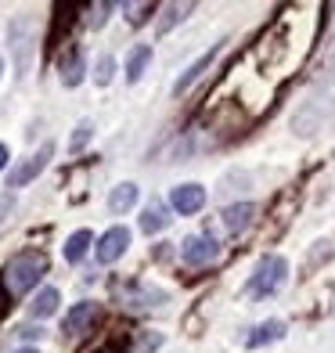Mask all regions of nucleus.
<instances>
[{
  "label": "nucleus",
  "mask_w": 335,
  "mask_h": 353,
  "mask_svg": "<svg viewBox=\"0 0 335 353\" xmlns=\"http://www.w3.org/2000/svg\"><path fill=\"white\" fill-rule=\"evenodd\" d=\"M278 339H285V321H263V325L252 328V335L245 339V346H249V350H260V346L278 343Z\"/></svg>",
  "instance_id": "8"
},
{
  "label": "nucleus",
  "mask_w": 335,
  "mask_h": 353,
  "mask_svg": "<svg viewBox=\"0 0 335 353\" xmlns=\"http://www.w3.org/2000/svg\"><path fill=\"white\" fill-rule=\"evenodd\" d=\"M148 61H152V47H148V43L134 47V51H130V58H126V79H130V83H137V79L145 76Z\"/></svg>",
  "instance_id": "11"
},
{
  "label": "nucleus",
  "mask_w": 335,
  "mask_h": 353,
  "mask_svg": "<svg viewBox=\"0 0 335 353\" xmlns=\"http://www.w3.org/2000/svg\"><path fill=\"white\" fill-rule=\"evenodd\" d=\"M90 137H94V126H90V123H79V126H76V134H72V144H69V148L79 152L83 144H90Z\"/></svg>",
  "instance_id": "19"
},
{
  "label": "nucleus",
  "mask_w": 335,
  "mask_h": 353,
  "mask_svg": "<svg viewBox=\"0 0 335 353\" xmlns=\"http://www.w3.org/2000/svg\"><path fill=\"white\" fill-rule=\"evenodd\" d=\"M0 76H4V58H0Z\"/></svg>",
  "instance_id": "25"
},
{
  "label": "nucleus",
  "mask_w": 335,
  "mask_h": 353,
  "mask_svg": "<svg viewBox=\"0 0 335 353\" xmlns=\"http://www.w3.org/2000/svg\"><path fill=\"white\" fill-rule=\"evenodd\" d=\"M94 314H98V303H79V307L65 317V325H61V328H65V332H79V328H87L90 325V321H94Z\"/></svg>",
  "instance_id": "14"
},
{
  "label": "nucleus",
  "mask_w": 335,
  "mask_h": 353,
  "mask_svg": "<svg viewBox=\"0 0 335 353\" xmlns=\"http://www.w3.org/2000/svg\"><path fill=\"white\" fill-rule=\"evenodd\" d=\"M137 205V184H119V188H112V195H108V210L116 213V216H123V213H130Z\"/></svg>",
  "instance_id": "9"
},
{
  "label": "nucleus",
  "mask_w": 335,
  "mask_h": 353,
  "mask_svg": "<svg viewBox=\"0 0 335 353\" xmlns=\"http://www.w3.org/2000/svg\"><path fill=\"white\" fill-rule=\"evenodd\" d=\"M170 205L181 216H195L202 205H205V188L202 184H181V188H173L170 191Z\"/></svg>",
  "instance_id": "6"
},
{
  "label": "nucleus",
  "mask_w": 335,
  "mask_h": 353,
  "mask_svg": "<svg viewBox=\"0 0 335 353\" xmlns=\"http://www.w3.org/2000/svg\"><path fill=\"white\" fill-rule=\"evenodd\" d=\"M94 245V234L83 228V231H76V234H69V242H65V260L69 263H79L87 256V249Z\"/></svg>",
  "instance_id": "13"
},
{
  "label": "nucleus",
  "mask_w": 335,
  "mask_h": 353,
  "mask_svg": "<svg viewBox=\"0 0 335 353\" xmlns=\"http://www.w3.org/2000/svg\"><path fill=\"white\" fill-rule=\"evenodd\" d=\"M112 72H116V58H112V54H101L98 58V72H94V83H108V79H112Z\"/></svg>",
  "instance_id": "18"
},
{
  "label": "nucleus",
  "mask_w": 335,
  "mask_h": 353,
  "mask_svg": "<svg viewBox=\"0 0 335 353\" xmlns=\"http://www.w3.org/2000/svg\"><path fill=\"white\" fill-rule=\"evenodd\" d=\"M285 278H289V263H285V256H263V260L256 263V274H252V281H249V292L256 299L274 296L278 288L285 285Z\"/></svg>",
  "instance_id": "2"
},
{
  "label": "nucleus",
  "mask_w": 335,
  "mask_h": 353,
  "mask_svg": "<svg viewBox=\"0 0 335 353\" xmlns=\"http://www.w3.org/2000/svg\"><path fill=\"white\" fill-rule=\"evenodd\" d=\"M58 307H61V292L51 285V288H43V292H37V299L29 303V314L33 317H51Z\"/></svg>",
  "instance_id": "10"
},
{
  "label": "nucleus",
  "mask_w": 335,
  "mask_h": 353,
  "mask_svg": "<svg viewBox=\"0 0 335 353\" xmlns=\"http://www.w3.org/2000/svg\"><path fill=\"white\" fill-rule=\"evenodd\" d=\"M126 245H130V231H126L123 223H116V228H108V231L98 238V260H101L105 267L119 263L123 252H126Z\"/></svg>",
  "instance_id": "4"
},
{
  "label": "nucleus",
  "mask_w": 335,
  "mask_h": 353,
  "mask_svg": "<svg viewBox=\"0 0 335 353\" xmlns=\"http://www.w3.org/2000/svg\"><path fill=\"white\" fill-rule=\"evenodd\" d=\"M43 274H47L43 252H22V256H14L11 267H8V288H11L14 296H26L29 288L40 285Z\"/></svg>",
  "instance_id": "1"
},
{
  "label": "nucleus",
  "mask_w": 335,
  "mask_h": 353,
  "mask_svg": "<svg viewBox=\"0 0 335 353\" xmlns=\"http://www.w3.org/2000/svg\"><path fill=\"white\" fill-rule=\"evenodd\" d=\"M14 353H40V350H33V346H22V350H14Z\"/></svg>",
  "instance_id": "24"
},
{
  "label": "nucleus",
  "mask_w": 335,
  "mask_h": 353,
  "mask_svg": "<svg viewBox=\"0 0 335 353\" xmlns=\"http://www.w3.org/2000/svg\"><path fill=\"white\" fill-rule=\"evenodd\" d=\"M166 223H170V216H166V210H163V205H159V202H152L148 210L141 213V231H145V234H155V231H163Z\"/></svg>",
  "instance_id": "15"
},
{
  "label": "nucleus",
  "mask_w": 335,
  "mask_h": 353,
  "mask_svg": "<svg viewBox=\"0 0 335 353\" xmlns=\"http://www.w3.org/2000/svg\"><path fill=\"white\" fill-rule=\"evenodd\" d=\"M216 51H220V47H213V51H210V54H202V58L195 61V65H191V69H187V72H184V76L177 79V87H173V94H177V98H181V94H184V90H187L191 83H195V79H199V76H202L205 69H210V65H213V58H216Z\"/></svg>",
  "instance_id": "12"
},
{
  "label": "nucleus",
  "mask_w": 335,
  "mask_h": 353,
  "mask_svg": "<svg viewBox=\"0 0 335 353\" xmlns=\"http://www.w3.org/2000/svg\"><path fill=\"white\" fill-rule=\"evenodd\" d=\"M11 210H14V195H11V191H4V195H0V223L8 220Z\"/></svg>",
  "instance_id": "20"
},
{
  "label": "nucleus",
  "mask_w": 335,
  "mask_h": 353,
  "mask_svg": "<svg viewBox=\"0 0 335 353\" xmlns=\"http://www.w3.org/2000/svg\"><path fill=\"white\" fill-rule=\"evenodd\" d=\"M108 8H112V4H98V8H94V11H108ZM101 19H105V14H94V19H90V26L98 29V26H101Z\"/></svg>",
  "instance_id": "22"
},
{
  "label": "nucleus",
  "mask_w": 335,
  "mask_h": 353,
  "mask_svg": "<svg viewBox=\"0 0 335 353\" xmlns=\"http://www.w3.org/2000/svg\"><path fill=\"white\" fill-rule=\"evenodd\" d=\"M51 155H54V144H43V148H40L33 159H29V163H22L19 170H11V173H8V188H26V184H33L37 176L47 170Z\"/></svg>",
  "instance_id": "5"
},
{
  "label": "nucleus",
  "mask_w": 335,
  "mask_h": 353,
  "mask_svg": "<svg viewBox=\"0 0 335 353\" xmlns=\"http://www.w3.org/2000/svg\"><path fill=\"white\" fill-rule=\"evenodd\" d=\"M19 335H22V343H26V339L33 343V339H43V328H37V325H33V328H22Z\"/></svg>",
  "instance_id": "21"
},
{
  "label": "nucleus",
  "mask_w": 335,
  "mask_h": 353,
  "mask_svg": "<svg viewBox=\"0 0 335 353\" xmlns=\"http://www.w3.org/2000/svg\"><path fill=\"white\" fill-rule=\"evenodd\" d=\"M79 79H83V54L72 51L65 61H61V83H65V87H76Z\"/></svg>",
  "instance_id": "16"
},
{
  "label": "nucleus",
  "mask_w": 335,
  "mask_h": 353,
  "mask_svg": "<svg viewBox=\"0 0 335 353\" xmlns=\"http://www.w3.org/2000/svg\"><path fill=\"white\" fill-rule=\"evenodd\" d=\"M181 256H184V263H191V267H205V263H213L220 256V245H216L213 234H191V238H184Z\"/></svg>",
  "instance_id": "3"
},
{
  "label": "nucleus",
  "mask_w": 335,
  "mask_h": 353,
  "mask_svg": "<svg viewBox=\"0 0 335 353\" xmlns=\"http://www.w3.org/2000/svg\"><path fill=\"white\" fill-rule=\"evenodd\" d=\"M187 11H191V4H177V8H170V11H166V19L159 22V33H170V29L177 26V22L184 19V14H187Z\"/></svg>",
  "instance_id": "17"
},
{
  "label": "nucleus",
  "mask_w": 335,
  "mask_h": 353,
  "mask_svg": "<svg viewBox=\"0 0 335 353\" xmlns=\"http://www.w3.org/2000/svg\"><path fill=\"white\" fill-rule=\"evenodd\" d=\"M252 216H256V205H252V202L227 205V210H223V228H227L231 234H238V231H245L252 223Z\"/></svg>",
  "instance_id": "7"
},
{
  "label": "nucleus",
  "mask_w": 335,
  "mask_h": 353,
  "mask_svg": "<svg viewBox=\"0 0 335 353\" xmlns=\"http://www.w3.org/2000/svg\"><path fill=\"white\" fill-rule=\"evenodd\" d=\"M8 166V144H0V170Z\"/></svg>",
  "instance_id": "23"
}]
</instances>
